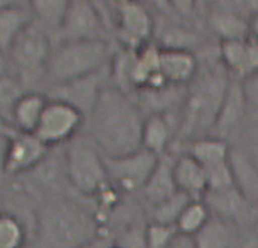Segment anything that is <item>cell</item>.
I'll return each mask as SVG.
<instances>
[{
  "label": "cell",
  "instance_id": "obj_1",
  "mask_svg": "<svg viewBox=\"0 0 258 248\" xmlns=\"http://www.w3.org/2000/svg\"><path fill=\"white\" fill-rule=\"evenodd\" d=\"M145 115L132 95L105 86L86 118L88 134L105 157H121L142 149Z\"/></svg>",
  "mask_w": 258,
  "mask_h": 248
},
{
  "label": "cell",
  "instance_id": "obj_2",
  "mask_svg": "<svg viewBox=\"0 0 258 248\" xmlns=\"http://www.w3.org/2000/svg\"><path fill=\"white\" fill-rule=\"evenodd\" d=\"M100 235L93 210L64 194L41 203L26 248H80Z\"/></svg>",
  "mask_w": 258,
  "mask_h": 248
},
{
  "label": "cell",
  "instance_id": "obj_3",
  "mask_svg": "<svg viewBox=\"0 0 258 248\" xmlns=\"http://www.w3.org/2000/svg\"><path fill=\"white\" fill-rule=\"evenodd\" d=\"M230 81L231 76L220 59L208 63L204 68L199 65L198 75L186 86L182 101L181 129L184 134L198 139L214 129Z\"/></svg>",
  "mask_w": 258,
  "mask_h": 248
},
{
  "label": "cell",
  "instance_id": "obj_4",
  "mask_svg": "<svg viewBox=\"0 0 258 248\" xmlns=\"http://www.w3.org/2000/svg\"><path fill=\"white\" fill-rule=\"evenodd\" d=\"M108 41H59L51 51L46 71L47 88L91 76L110 66Z\"/></svg>",
  "mask_w": 258,
  "mask_h": 248
},
{
  "label": "cell",
  "instance_id": "obj_5",
  "mask_svg": "<svg viewBox=\"0 0 258 248\" xmlns=\"http://www.w3.org/2000/svg\"><path fill=\"white\" fill-rule=\"evenodd\" d=\"M70 188L81 198L91 199L110 186L105 155L88 134H80L62 145Z\"/></svg>",
  "mask_w": 258,
  "mask_h": 248
},
{
  "label": "cell",
  "instance_id": "obj_6",
  "mask_svg": "<svg viewBox=\"0 0 258 248\" xmlns=\"http://www.w3.org/2000/svg\"><path fill=\"white\" fill-rule=\"evenodd\" d=\"M52 47L54 44L51 34L32 21L9 49L7 57L12 75L17 76L29 91H41L39 88L46 85V71Z\"/></svg>",
  "mask_w": 258,
  "mask_h": 248
},
{
  "label": "cell",
  "instance_id": "obj_7",
  "mask_svg": "<svg viewBox=\"0 0 258 248\" xmlns=\"http://www.w3.org/2000/svg\"><path fill=\"white\" fill-rule=\"evenodd\" d=\"M85 125V115L76 106L49 98L34 134L49 147H61L80 135Z\"/></svg>",
  "mask_w": 258,
  "mask_h": 248
},
{
  "label": "cell",
  "instance_id": "obj_8",
  "mask_svg": "<svg viewBox=\"0 0 258 248\" xmlns=\"http://www.w3.org/2000/svg\"><path fill=\"white\" fill-rule=\"evenodd\" d=\"M111 17V27L120 47L137 51L154 41L155 21L142 0H134L118 7Z\"/></svg>",
  "mask_w": 258,
  "mask_h": 248
},
{
  "label": "cell",
  "instance_id": "obj_9",
  "mask_svg": "<svg viewBox=\"0 0 258 248\" xmlns=\"http://www.w3.org/2000/svg\"><path fill=\"white\" fill-rule=\"evenodd\" d=\"M59 41H108V22L95 0H71L57 34Z\"/></svg>",
  "mask_w": 258,
  "mask_h": 248
},
{
  "label": "cell",
  "instance_id": "obj_10",
  "mask_svg": "<svg viewBox=\"0 0 258 248\" xmlns=\"http://www.w3.org/2000/svg\"><path fill=\"white\" fill-rule=\"evenodd\" d=\"M159 162V157L145 149L121 155V157H105L110 182L120 193H140L149 181L150 174Z\"/></svg>",
  "mask_w": 258,
  "mask_h": 248
},
{
  "label": "cell",
  "instance_id": "obj_11",
  "mask_svg": "<svg viewBox=\"0 0 258 248\" xmlns=\"http://www.w3.org/2000/svg\"><path fill=\"white\" fill-rule=\"evenodd\" d=\"M47 144L42 142L36 134L14 132L6 140L4 167L9 177H21L31 172L51 152Z\"/></svg>",
  "mask_w": 258,
  "mask_h": 248
},
{
  "label": "cell",
  "instance_id": "obj_12",
  "mask_svg": "<svg viewBox=\"0 0 258 248\" xmlns=\"http://www.w3.org/2000/svg\"><path fill=\"white\" fill-rule=\"evenodd\" d=\"M108 85H110V66L105 68L103 71L95 73V75H91V76L81 78V80L64 83V85L51 86L44 93L47 95V98L62 100V101H66V103L76 106V108L85 115V118H88L100 93L105 90V86H108Z\"/></svg>",
  "mask_w": 258,
  "mask_h": 248
},
{
  "label": "cell",
  "instance_id": "obj_13",
  "mask_svg": "<svg viewBox=\"0 0 258 248\" xmlns=\"http://www.w3.org/2000/svg\"><path fill=\"white\" fill-rule=\"evenodd\" d=\"M221 65L233 80H245L258 71V51L253 39L221 42L218 49Z\"/></svg>",
  "mask_w": 258,
  "mask_h": 248
},
{
  "label": "cell",
  "instance_id": "obj_14",
  "mask_svg": "<svg viewBox=\"0 0 258 248\" xmlns=\"http://www.w3.org/2000/svg\"><path fill=\"white\" fill-rule=\"evenodd\" d=\"M248 106L245 100V93L241 88L240 80H233L228 85L226 95L223 98V103L220 106V113H218L216 123H214V135L220 139H225L228 135L235 134L241 121L246 118Z\"/></svg>",
  "mask_w": 258,
  "mask_h": 248
},
{
  "label": "cell",
  "instance_id": "obj_15",
  "mask_svg": "<svg viewBox=\"0 0 258 248\" xmlns=\"http://www.w3.org/2000/svg\"><path fill=\"white\" fill-rule=\"evenodd\" d=\"M203 199L209 211L216 213L218 218L225 221H246L250 218L251 203L236 186L221 191H208Z\"/></svg>",
  "mask_w": 258,
  "mask_h": 248
},
{
  "label": "cell",
  "instance_id": "obj_16",
  "mask_svg": "<svg viewBox=\"0 0 258 248\" xmlns=\"http://www.w3.org/2000/svg\"><path fill=\"white\" fill-rule=\"evenodd\" d=\"M199 70V61L191 51L160 49V75L169 85L187 86Z\"/></svg>",
  "mask_w": 258,
  "mask_h": 248
},
{
  "label": "cell",
  "instance_id": "obj_17",
  "mask_svg": "<svg viewBox=\"0 0 258 248\" xmlns=\"http://www.w3.org/2000/svg\"><path fill=\"white\" fill-rule=\"evenodd\" d=\"M177 191L179 189L176 186V179H174V157L165 154L159 157L157 165H155L140 194L150 208L157 203H162L164 199L174 196Z\"/></svg>",
  "mask_w": 258,
  "mask_h": 248
},
{
  "label": "cell",
  "instance_id": "obj_18",
  "mask_svg": "<svg viewBox=\"0 0 258 248\" xmlns=\"http://www.w3.org/2000/svg\"><path fill=\"white\" fill-rule=\"evenodd\" d=\"M174 179L179 191L191 199H203L208 191L204 167L189 154L174 159Z\"/></svg>",
  "mask_w": 258,
  "mask_h": 248
},
{
  "label": "cell",
  "instance_id": "obj_19",
  "mask_svg": "<svg viewBox=\"0 0 258 248\" xmlns=\"http://www.w3.org/2000/svg\"><path fill=\"white\" fill-rule=\"evenodd\" d=\"M47 95L44 91H26L12 111V129L16 132L34 134L47 105Z\"/></svg>",
  "mask_w": 258,
  "mask_h": 248
},
{
  "label": "cell",
  "instance_id": "obj_20",
  "mask_svg": "<svg viewBox=\"0 0 258 248\" xmlns=\"http://www.w3.org/2000/svg\"><path fill=\"white\" fill-rule=\"evenodd\" d=\"M174 137V125L169 115L150 113L145 115L142 127V149L149 150L157 157L167 154Z\"/></svg>",
  "mask_w": 258,
  "mask_h": 248
},
{
  "label": "cell",
  "instance_id": "obj_21",
  "mask_svg": "<svg viewBox=\"0 0 258 248\" xmlns=\"http://www.w3.org/2000/svg\"><path fill=\"white\" fill-rule=\"evenodd\" d=\"M71 0H29V14L51 37H57Z\"/></svg>",
  "mask_w": 258,
  "mask_h": 248
},
{
  "label": "cell",
  "instance_id": "obj_22",
  "mask_svg": "<svg viewBox=\"0 0 258 248\" xmlns=\"http://www.w3.org/2000/svg\"><path fill=\"white\" fill-rule=\"evenodd\" d=\"M208 24L221 42L250 39V19L226 12H208Z\"/></svg>",
  "mask_w": 258,
  "mask_h": 248
},
{
  "label": "cell",
  "instance_id": "obj_23",
  "mask_svg": "<svg viewBox=\"0 0 258 248\" xmlns=\"http://www.w3.org/2000/svg\"><path fill=\"white\" fill-rule=\"evenodd\" d=\"M187 154L196 159L203 167H209V165L230 160L231 150L225 139H220L216 135H203L189 144Z\"/></svg>",
  "mask_w": 258,
  "mask_h": 248
},
{
  "label": "cell",
  "instance_id": "obj_24",
  "mask_svg": "<svg viewBox=\"0 0 258 248\" xmlns=\"http://www.w3.org/2000/svg\"><path fill=\"white\" fill-rule=\"evenodd\" d=\"M154 42L160 49H170V51H191L199 46L201 39L194 31L177 26V24H167L159 31H154Z\"/></svg>",
  "mask_w": 258,
  "mask_h": 248
},
{
  "label": "cell",
  "instance_id": "obj_25",
  "mask_svg": "<svg viewBox=\"0 0 258 248\" xmlns=\"http://www.w3.org/2000/svg\"><path fill=\"white\" fill-rule=\"evenodd\" d=\"M32 22V17L26 9L0 7V51L9 52L17 36Z\"/></svg>",
  "mask_w": 258,
  "mask_h": 248
},
{
  "label": "cell",
  "instance_id": "obj_26",
  "mask_svg": "<svg viewBox=\"0 0 258 248\" xmlns=\"http://www.w3.org/2000/svg\"><path fill=\"white\" fill-rule=\"evenodd\" d=\"M192 238L196 248H231L233 243L230 223L218 216H211L203 230H199Z\"/></svg>",
  "mask_w": 258,
  "mask_h": 248
},
{
  "label": "cell",
  "instance_id": "obj_27",
  "mask_svg": "<svg viewBox=\"0 0 258 248\" xmlns=\"http://www.w3.org/2000/svg\"><path fill=\"white\" fill-rule=\"evenodd\" d=\"M230 162L233 172H235L236 188L245 194V198L250 203L258 199V171L253 167V164L245 155L238 152H231Z\"/></svg>",
  "mask_w": 258,
  "mask_h": 248
},
{
  "label": "cell",
  "instance_id": "obj_28",
  "mask_svg": "<svg viewBox=\"0 0 258 248\" xmlns=\"http://www.w3.org/2000/svg\"><path fill=\"white\" fill-rule=\"evenodd\" d=\"M209 220H211V211H209L208 204L204 203V199H192L181 213L176 228L179 235L194 236L199 230H203V226Z\"/></svg>",
  "mask_w": 258,
  "mask_h": 248
},
{
  "label": "cell",
  "instance_id": "obj_29",
  "mask_svg": "<svg viewBox=\"0 0 258 248\" xmlns=\"http://www.w3.org/2000/svg\"><path fill=\"white\" fill-rule=\"evenodd\" d=\"M29 230L17 216L0 211V248H26Z\"/></svg>",
  "mask_w": 258,
  "mask_h": 248
},
{
  "label": "cell",
  "instance_id": "obj_30",
  "mask_svg": "<svg viewBox=\"0 0 258 248\" xmlns=\"http://www.w3.org/2000/svg\"><path fill=\"white\" fill-rule=\"evenodd\" d=\"M192 199L184 194L181 191H177L174 196H170L167 199H164L162 203H157L154 206L149 208V218L150 221L155 223H164V225H174L179 220L181 213L184 211V208L191 203Z\"/></svg>",
  "mask_w": 258,
  "mask_h": 248
},
{
  "label": "cell",
  "instance_id": "obj_31",
  "mask_svg": "<svg viewBox=\"0 0 258 248\" xmlns=\"http://www.w3.org/2000/svg\"><path fill=\"white\" fill-rule=\"evenodd\" d=\"M29 91L26 86L19 81L17 76L9 73L7 76L0 78V116L12 127V111L21 96Z\"/></svg>",
  "mask_w": 258,
  "mask_h": 248
},
{
  "label": "cell",
  "instance_id": "obj_32",
  "mask_svg": "<svg viewBox=\"0 0 258 248\" xmlns=\"http://www.w3.org/2000/svg\"><path fill=\"white\" fill-rule=\"evenodd\" d=\"M204 172H206L208 191H221V189H230L236 186L235 172H233L230 160L204 167Z\"/></svg>",
  "mask_w": 258,
  "mask_h": 248
},
{
  "label": "cell",
  "instance_id": "obj_33",
  "mask_svg": "<svg viewBox=\"0 0 258 248\" xmlns=\"http://www.w3.org/2000/svg\"><path fill=\"white\" fill-rule=\"evenodd\" d=\"M145 228H147V223L137 218L125 228H121L115 235V238H111V241L121 248H147Z\"/></svg>",
  "mask_w": 258,
  "mask_h": 248
},
{
  "label": "cell",
  "instance_id": "obj_34",
  "mask_svg": "<svg viewBox=\"0 0 258 248\" xmlns=\"http://www.w3.org/2000/svg\"><path fill=\"white\" fill-rule=\"evenodd\" d=\"M177 235H179V231L174 225H164V223L149 221L147 228H145L147 248H167Z\"/></svg>",
  "mask_w": 258,
  "mask_h": 248
},
{
  "label": "cell",
  "instance_id": "obj_35",
  "mask_svg": "<svg viewBox=\"0 0 258 248\" xmlns=\"http://www.w3.org/2000/svg\"><path fill=\"white\" fill-rule=\"evenodd\" d=\"M241 88H243V93H245L248 115L256 118L258 116V71L245 78V80H241Z\"/></svg>",
  "mask_w": 258,
  "mask_h": 248
},
{
  "label": "cell",
  "instance_id": "obj_36",
  "mask_svg": "<svg viewBox=\"0 0 258 248\" xmlns=\"http://www.w3.org/2000/svg\"><path fill=\"white\" fill-rule=\"evenodd\" d=\"M199 0H167L169 12H172L174 16L181 19H189L196 12Z\"/></svg>",
  "mask_w": 258,
  "mask_h": 248
},
{
  "label": "cell",
  "instance_id": "obj_37",
  "mask_svg": "<svg viewBox=\"0 0 258 248\" xmlns=\"http://www.w3.org/2000/svg\"><path fill=\"white\" fill-rule=\"evenodd\" d=\"M6 140L7 137H0V198H2L4 191H6V186H7V172H6V167H4V154H6Z\"/></svg>",
  "mask_w": 258,
  "mask_h": 248
},
{
  "label": "cell",
  "instance_id": "obj_38",
  "mask_svg": "<svg viewBox=\"0 0 258 248\" xmlns=\"http://www.w3.org/2000/svg\"><path fill=\"white\" fill-rule=\"evenodd\" d=\"M167 248H196V245H194V238L192 236L177 235Z\"/></svg>",
  "mask_w": 258,
  "mask_h": 248
},
{
  "label": "cell",
  "instance_id": "obj_39",
  "mask_svg": "<svg viewBox=\"0 0 258 248\" xmlns=\"http://www.w3.org/2000/svg\"><path fill=\"white\" fill-rule=\"evenodd\" d=\"M111 241V238L110 236H106V235H100L96 240L93 241H90V243H86V245H83L80 248H106V245Z\"/></svg>",
  "mask_w": 258,
  "mask_h": 248
},
{
  "label": "cell",
  "instance_id": "obj_40",
  "mask_svg": "<svg viewBox=\"0 0 258 248\" xmlns=\"http://www.w3.org/2000/svg\"><path fill=\"white\" fill-rule=\"evenodd\" d=\"M0 7H16L29 11V0H0Z\"/></svg>",
  "mask_w": 258,
  "mask_h": 248
},
{
  "label": "cell",
  "instance_id": "obj_41",
  "mask_svg": "<svg viewBox=\"0 0 258 248\" xmlns=\"http://www.w3.org/2000/svg\"><path fill=\"white\" fill-rule=\"evenodd\" d=\"M9 73H12L11 71V65H9V57H7L6 52L0 51V78L7 76Z\"/></svg>",
  "mask_w": 258,
  "mask_h": 248
},
{
  "label": "cell",
  "instance_id": "obj_42",
  "mask_svg": "<svg viewBox=\"0 0 258 248\" xmlns=\"http://www.w3.org/2000/svg\"><path fill=\"white\" fill-rule=\"evenodd\" d=\"M100 2L105 4L108 9H111V14H113L118 7L125 6V4H128V2H134V0H100Z\"/></svg>",
  "mask_w": 258,
  "mask_h": 248
},
{
  "label": "cell",
  "instance_id": "obj_43",
  "mask_svg": "<svg viewBox=\"0 0 258 248\" xmlns=\"http://www.w3.org/2000/svg\"><path fill=\"white\" fill-rule=\"evenodd\" d=\"M14 132H16V130H14L11 125L0 116V137H11Z\"/></svg>",
  "mask_w": 258,
  "mask_h": 248
},
{
  "label": "cell",
  "instance_id": "obj_44",
  "mask_svg": "<svg viewBox=\"0 0 258 248\" xmlns=\"http://www.w3.org/2000/svg\"><path fill=\"white\" fill-rule=\"evenodd\" d=\"M250 37L258 39V14L250 17Z\"/></svg>",
  "mask_w": 258,
  "mask_h": 248
},
{
  "label": "cell",
  "instance_id": "obj_45",
  "mask_svg": "<svg viewBox=\"0 0 258 248\" xmlns=\"http://www.w3.org/2000/svg\"><path fill=\"white\" fill-rule=\"evenodd\" d=\"M246 11L250 17L258 14V0H246Z\"/></svg>",
  "mask_w": 258,
  "mask_h": 248
},
{
  "label": "cell",
  "instance_id": "obj_46",
  "mask_svg": "<svg viewBox=\"0 0 258 248\" xmlns=\"http://www.w3.org/2000/svg\"><path fill=\"white\" fill-rule=\"evenodd\" d=\"M106 248H121V246H118L116 243H113V241H110L108 245H106Z\"/></svg>",
  "mask_w": 258,
  "mask_h": 248
}]
</instances>
